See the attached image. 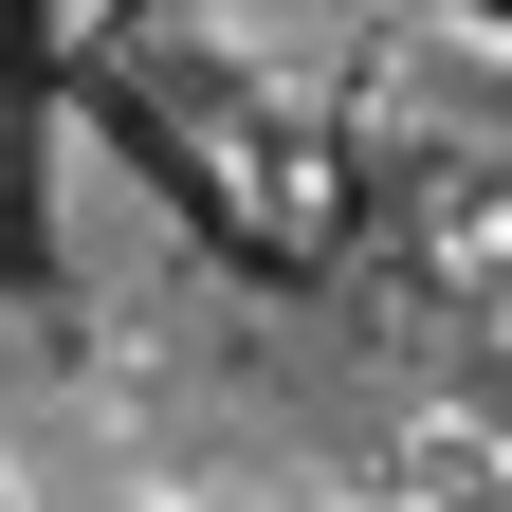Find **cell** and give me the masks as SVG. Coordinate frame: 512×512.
Masks as SVG:
<instances>
[{
    "instance_id": "6da1fadb",
    "label": "cell",
    "mask_w": 512,
    "mask_h": 512,
    "mask_svg": "<svg viewBox=\"0 0 512 512\" xmlns=\"http://www.w3.org/2000/svg\"><path fill=\"white\" fill-rule=\"evenodd\" d=\"M0 512H19V476H0Z\"/></svg>"
}]
</instances>
